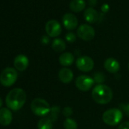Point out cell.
Listing matches in <instances>:
<instances>
[{
	"label": "cell",
	"instance_id": "obj_24",
	"mask_svg": "<svg viewBox=\"0 0 129 129\" xmlns=\"http://www.w3.org/2000/svg\"><path fill=\"white\" fill-rule=\"evenodd\" d=\"M66 40L69 43H72L75 42V40H76V35L72 32H69L66 35Z\"/></svg>",
	"mask_w": 129,
	"mask_h": 129
},
{
	"label": "cell",
	"instance_id": "obj_27",
	"mask_svg": "<svg viewBox=\"0 0 129 129\" xmlns=\"http://www.w3.org/2000/svg\"><path fill=\"white\" fill-rule=\"evenodd\" d=\"M41 42L44 45L48 44L49 43V37H47V36H43L42 38H41Z\"/></svg>",
	"mask_w": 129,
	"mask_h": 129
},
{
	"label": "cell",
	"instance_id": "obj_17",
	"mask_svg": "<svg viewBox=\"0 0 129 129\" xmlns=\"http://www.w3.org/2000/svg\"><path fill=\"white\" fill-rule=\"evenodd\" d=\"M86 3L84 0H72L69 4L70 9L74 12H80L84 9Z\"/></svg>",
	"mask_w": 129,
	"mask_h": 129
},
{
	"label": "cell",
	"instance_id": "obj_1",
	"mask_svg": "<svg viewBox=\"0 0 129 129\" xmlns=\"http://www.w3.org/2000/svg\"><path fill=\"white\" fill-rule=\"evenodd\" d=\"M27 95L21 88H14L7 95L6 103L9 109L13 111H18L23 107L26 102Z\"/></svg>",
	"mask_w": 129,
	"mask_h": 129
},
{
	"label": "cell",
	"instance_id": "obj_13",
	"mask_svg": "<svg viewBox=\"0 0 129 129\" xmlns=\"http://www.w3.org/2000/svg\"><path fill=\"white\" fill-rule=\"evenodd\" d=\"M12 121V112L8 108L0 109V124L6 126L11 124Z\"/></svg>",
	"mask_w": 129,
	"mask_h": 129
},
{
	"label": "cell",
	"instance_id": "obj_9",
	"mask_svg": "<svg viewBox=\"0 0 129 129\" xmlns=\"http://www.w3.org/2000/svg\"><path fill=\"white\" fill-rule=\"evenodd\" d=\"M46 32L50 37H56L61 33V26L56 20H50L46 24Z\"/></svg>",
	"mask_w": 129,
	"mask_h": 129
},
{
	"label": "cell",
	"instance_id": "obj_19",
	"mask_svg": "<svg viewBox=\"0 0 129 129\" xmlns=\"http://www.w3.org/2000/svg\"><path fill=\"white\" fill-rule=\"evenodd\" d=\"M37 127L38 129H52V121L48 117L43 118L39 121L37 124Z\"/></svg>",
	"mask_w": 129,
	"mask_h": 129
},
{
	"label": "cell",
	"instance_id": "obj_26",
	"mask_svg": "<svg viewBox=\"0 0 129 129\" xmlns=\"http://www.w3.org/2000/svg\"><path fill=\"white\" fill-rule=\"evenodd\" d=\"M118 129H129V121H125L121 123L118 126Z\"/></svg>",
	"mask_w": 129,
	"mask_h": 129
},
{
	"label": "cell",
	"instance_id": "obj_18",
	"mask_svg": "<svg viewBox=\"0 0 129 129\" xmlns=\"http://www.w3.org/2000/svg\"><path fill=\"white\" fill-rule=\"evenodd\" d=\"M52 47L56 52H61L66 49V45L61 39H55L52 43Z\"/></svg>",
	"mask_w": 129,
	"mask_h": 129
},
{
	"label": "cell",
	"instance_id": "obj_20",
	"mask_svg": "<svg viewBox=\"0 0 129 129\" xmlns=\"http://www.w3.org/2000/svg\"><path fill=\"white\" fill-rule=\"evenodd\" d=\"M59 112H60V108L57 106H55L51 108L50 109V112H49V116L48 118L52 121L54 122L55 121L57 120L58 117V115H59Z\"/></svg>",
	"mask_w": 129,
	"mask_h": 129
},
{
	"label": "cell",
	"instance_id": "obj_22",
	"mask_svg": "<svg viewBox=\"0 0 129 129\" xmlns=\"http://www.w3.org/2000/svg\"><path fill=\"white\" fill-rule=\"evenodd\" d=\"M105 75L101 73V72H96L93 75V79L94 81V82L97 83V84H101V83H103L104 81H105Z\"/></svg>",
	"mask_w": 129,
	"mask_h": 129
},
{
	"label": "cell",
	"instance_id": "obj_12",
	"mask_svg": "<svg viewBox=\"0 0 129 129\" xmlns=\"http://www.w3.org/2000/svg\"><path fill=\"white\" fill-rule=\"evenodd\" d=\"M104 68L108 72L115 74L119 71L120 64L116 59L113 58H109L104 61Z\"/></svg>",
	"mask_w": 129,
	"mask_h": 129
},
{
	"label": "cell",
	"instance_id": "obj_30",
	"mask_svg": "<svg viewBox=\"0 0 129 129\" xmlns=\"http://www.w3.org/2000/svg\"><path fill=\"white\" fill-rule=\"evenodd\" d=\"M2 105H3V100H2L1 97H0V107L2 106Z\"/></svg>",
	"mask_w": 129,
	"mask_h": 129
},
{
	"label": "cell",
	"instance_id": "obj_7",
	"mask_svg": "<svg viewBox=\"0 0 129 129\" xmlns=\"http://www.w3.org/2000/svg\"><path fill=\"white\" fill-rule=\"evenodd\" d=\"M94 81L92 78L87 75H80L75 80L77 88L81 91H88L93 86Z\"/></svg>",
	"mask_w": 129,
	"mask_h": 129
},
{
	"label": "cell",
	"instance_id": "obj_28",
	"mask_svg": "<svg viewBox=\"0 0 129 129\" xmlns=\"http://www.w3.org/2000/svg\"><path fill=\"white\" fill-rule=\"evenodd\" d=\"M101 9H102V11H103V12H107L109 11V5H108V4H103V6L101 7Z\"/></svg>",
	"mask_w": 129,
	"mask_h": 129
},
{
	"label": "cell",
	"instance_id": "obj_2",
	"mask_svg": "<svg viewBox=\"0 0 129 129\" xmlns=\"http://www.w3.org/2000/svg\"><path fill=\"white\" fill-rule=\"evenodd\" d=\"M113 96V93L110 87L104 84H97L92 90V97L93 100L100 105L107 104Z\"/></svg>",
	"mask_w": 129,
	"mask_h": 129
},
{
	"label": "cell",
	"instance_id": "obj_31",
	"mask_svg": "<svg viewBox=\"0 0 129 129\" xmlns=\"http://www.w3.org/2000/svg\"><path fill=\"white\" fill-rule=\"evenodd\" d=\"M128 69H129V64H128Z\"/></svg>",
	"mask_w": 129,
	"mask_h": 129
},
{
	"label": "cell",
	"instance_id": "obj_8",
	"mask_svg": "<svg viewBox=\"0 0 129 129\" xmlns=\"http://www.w3.org/2000/svg\"><path fill=\"white\" fill-rule=\"evenodd\" d=\"M77 34L81 40L85 41H90L93 39L95 36V30L91 26L88 24H81L78 27Z\"/></svg>",
	"mask_w": 129,
	"mask_h": 129
},
{
	"label": "cell",
	"instance_id": "obj_25",
	"mask_svg": "<svg viewBox=\"0 0 129 129\" xmlns=\"http://www.w3.org/2000/svg\"><path fill=\"white\" fill-rule=\"evenodd\" d=\"M73 113V110L71 107L67 106V107H64L62 110V114L64 115V116H66L67 118H69V116H71Z\"/></svg>",
	"mask_w": 129,
	"mask_h": 129
},
{
	"label": "cell",
	"instance_id": "obj_10",
	"mask_svg": "<svg viewBox=\"0 0 129 129\" xmlns=\"http://www.w3.org/2000/svg\"><path fill=\"white\" fill-rule=\"evenodd\" d=\"M62 24L67 30H72L78 27V21L73 14L66 13L62 17Z\"/></svg>",
	"mask_w": 129,
	"mask_h": 129
},
{
	"label": "cell",
	"instance_id": "obj_3",
	"mask_svg": "<svg viewBox=\"0 0 129 129\" xmlns=\"http://www.w3.org/2000/svg\"><path fill=\"white\" fill-rule=\"evenodd\" d=\"M123 113L119 109H109L106 110L103 114V121L105 124L110 125V126H115L118 124L122 119Z\"/></svg>",
	"mask_w": 129,
	"mask_h": 129
},
{
	"label": "cell",
	"instance_id": "obj_23",
	"mask_svg": "<svg viewBox=\"0 0 129 129\" xmlns=\"http://www.w3.org/2000/svg\"><path fill=\"white\" fill-rule=\"evenodd\" d=\"M119 109L122 113L129 117V103H121L119 105Z\"/></svg>",
	"mask_w": 129,
	"mask_h": 129
},
{
	"label": "cell",
	"instance_id": "obj_16",
	"mask_svg": "<svg viewBox=\"0 0 129 129\" xmlns=\"http://www.w3.org/2000/svg\"><path fill=\"white\" fill-rule=\"evenodd\" d=\"M58 60H59V63L61 66L68 67L73 64L75 61V56L71 52H64L60 55Z\"/></svg>",
	"mask_w": 129,
	"mask_h": 129
},
{
	"label": "cell",
	"instance_id": "obj_4",
	"mask_svg": "<svg viewBox=\"0 0 129 129\" xmlns=\"http://www.w3.org/2000/svg\"><path fill=\"white\" fill-rule=\"evenodd\" d=\"M30 108L32 112L37 116L46 115L51 109L48 102L42 98H36L33 100Z\"/></svg>",
	"mask_w": 129,
	"mask_h": 129
},
{
	"label": "cell",
	"instance_id": "obj_21",
	"mask_svg": "<svg viewBox=\"0 0 129 129\" xmlns=\"http://www.w3.org/2000/svg\"><path fill=\"white\" fill-rule=\"evenodd\" d=\"M64 129H77L78 128V124L75 120L67 118L64 121Z\"/></svg>",
	"mask_w": 129,
	"mask_h": 129
},
{
	"label": "cell",
	"instance_id": "obj_5",
	"mask_svg": "<svg viewBox=\"0 0 129 129\" xmlns=\"http://www.w3.org/2000/svg\"><path fill=\"white\" fill-rule=\"evenodd\" d=\"M17 78L18 73L16 69L13 68H6L0 75V83L5 87H10L15 83Z\"/></svg>",
	"mask_w": 129,
	"mask_h": 129
},
{
	"label": "cell",
	"instance_id": "obj_14",
	"mask_svg": "<svg viewBox=\"0 0 129 129\" xmlns=\"http://www.w3.org/2000/svg\"><path fill=\"white\" fill-rule=\"evenodd\" d=\"M73 78H74V74L72 71L68 68H63L60 69L58 72L59 80L64 84L70 83L73 80Z\"/></svg>",
	"mask_w": 129,
	"mask_h": 129
},
{
	"label": "cell",
	"instance_id": "obj_29",
	"mask_svg": "<svg viewBox=\"0 0 129 129\" xmlns=\"http://www.w3.org/2000/svg\"><path fill=\"white\" fill-rule=\"evenodd\" d=\"M88 3L90 6L93 7L96 4V0H88Z\"/></svg>",
	"mask_w": 129,
	"mask_h": 129
},
{
	"label": "cell",
	"instance_id": "obj_6",
	"mask_svg": "<svg viewBox=\"0 0 129 129\" xmlns=\"http://www.w3.org/2000/svg\"><path fill=\"white\" fill-rule=\"evenodd\" d=\"M76 66L81 72H90L94 66L93 60L87 55L81 56L78 58L76 61Z\"/></svg>",
	"mask_w": 129,
	"mask_h": 129
},
{
	"label": "cell",
	"instance_id": "obj_11",
	"mask_svg": "<svg viewBox=\"0 0 129 129\" xmlns=\"http://www.w3.org/2000/svg\"><path fill=\"white\" fill-rule=\"evenodd\" d=\"M28 64H29V60L26 55L21 54L15 58L14 66L17 70L20 72H23L26 70L27 68L28 67Z\"/></svg>",
	"mask_w": 129,
	"mask_h": 129
},
{
	"label": "cell",
	"instance_id": "obj_15",
	"mask_svg": "<svg viewBox=\"0 0 129 129\" xmlns=\"http://www.w3.org/2000/svg\"><path fill=\"white\" fill-rule=\"evenodd\" d=\"M84 17L85 21H87L88 23L94 24L99 19V14L94 9H93L91 7V8H89V9L85 10L84 14Z\"/></svg>",
	"mask_w": 129,
	"mask_h": 129
}]
</instances>
